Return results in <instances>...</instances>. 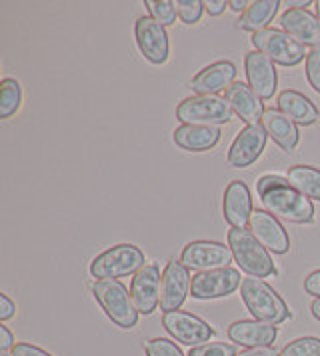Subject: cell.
Instances as JSON below:
<instances>
[{
	"mask_svg": "<svg viewBox=\"0 0 320 356\" xmlns=\"http://www.w3.org/2000/svg\"><path fill=\"white\" fill-rule=\"evenodd\" d=\"M160 282H162V275L157 262L144 264L143 268L132 276L130 296L138 314L148 316L157 310V307H160Z\"/></svg>",
	"mask_w": 320,
	"mask_h": 356,
	"instance_id": "7c38bea8",
	"label": "cell"
},
{
	"mask_svg": "<svg viewBox=\"0 0 320 356\" xmlns=\"http://www.w3.org/2000/svg\"><path fill=\"white\" fill-rule=\"evenodd\" d=\"M22 86L16 79H4L0 84V118H10L20 111Z\"/></svg>",
	"mask_w": 320,
	"mask_h": 356,
	"instance_id": "4316f807",
	"label": "cell"
},
{
	"mask_svg": "<svg viewBox=\"0 0 320 356\" xmlns=\"http://www.w3.org/2000/svg\"><path fill=\"white\" fill-rule=\"evenodd\" d=\"M230 104L221 97H191L176 106V118L192 127H221L232 120Z\"/></svg>",
	"mask_w": 320,
	"mask_h": 356,
	"instance_id": "8992f818",
	"label": "cell"
},
{
	"mask_svg": "<svg viewBox=\"0 0 320 356\" xmlns=\"http://www.w3.org/2000/svg\"><path fill=\"white\" fill-rule=\"evenodd\" d=\"M226 6H228L226 0H207V2H205V10H207L210 17L223 15L224 10H226Z\"/></svg>",
	"mask_w": 320,
	"mask_h": 356,
	"instance_id": "74e56055",
	"label": "cell"
},
{
	"mask_svg": "<svg viewBox=\"0 0 320 356\" xmlns=\"http://www.w3.org/2000/svg\"><path fill=\"white\" fill-rule=\"evenodd\" d=\"M244 70H246L248 86L255 90L256 97L260 100H271L278 84L276 68L271 58L260 50H250L244 56Z\"/></svg>",
	"mask_w": 320,
	"mask_h": 356,
	"instance_id": "9a60e30c",
	"label": "cell"
},
{
	"mask_svg": "<svg viewBox=\"0 0 320 356\" xmlns=\"http://www.w3.org/2000/svg\"><path fill=\"white\" fill-rule=\"evenodd\" d=\"M287 180L306 198L320 200V170L308 164H296L288 168Z\"/></svg>",
	"mask_w": 320,
	"mask_h": 356,
	"instance_id": "484cf974",
	"label": "cell"
},
{
	"mask_svg": "<svg viewBox=\"0 0 320 356\" xmlns=\"http://www.w3.org/2000/svg\"><path fill=\"white\" fill-rule=\"evenodd\" d=\"M228 6H230L234 13H240V10H246V8H248V4H246L244 0H232V2H228Z\"/></svg>",
	"mask_w": 320,
	"mask_h": 356,
	"instance_id": "ab89813d",
	"label": "cell"
},
{
	"mask_svg": "<svg viewBox=\"0 0 320 356\" xmlns=\"http://www.w3.org/2000/svg\"><path fill=\"white\" fill-rule=\"evenodd\" d=\"M280 356H320V339L303 337L292 340L280 350Z\"/></svg>",
	"mask_w": 320,
	"mask_h": 356,
	"instance_id": "f1b7e54d",
	"label": "cell"
},
{
	"mask_svg": "<svg viewBox=\"0 0 320 356\" xmlns=\"http://www.w3.org/2000/svg\"><path fill=\"white\" fill-rule=\"evenodd\" d=\"M240 270L237 268H216L207 273H196L192 276L191 294L192 298L198 300H212V298H223L240 289Z\"/></svg>",
	"mask_w": 320,
	"mask_h": 356,
	"instance_id": "8fae6325",
	"label": "cell"
},
{
	"mask_svg": "<svg viewBox=\"0 0 320 356\" xmlns=\"http://www.w3.org/2000/svg\"><path fill=\"white\" fill-rule=\"evenodd\" d=\"M237 348L226 342H207L202 346L191 348L189 356H237Z\"/></svg>",
	"mask_w": 320,
	"mask_h": 356,
	"instance_id": "1f68e13d",
	"label": "cell"
},
{
	"mask_svg": "<svg viewBox=\"0 0 320 356\" xmlns=\"http://www.w3.org/2000/svg\"><path fill=\"white\" fill-rule=\"evenodd\" d=\"M191 268L182 264V260H168L162 270V282H160V310L173 312L184 305L186 296L191 294L192 278Z\"/></svg>",
	"mask_w": 320,
	"mask_h": 356,
	"instance_id": "30bf717a",
	"label": "cell"
},
{
	"mask_svg": "<svg viewBox=\"0 0 320 356\" xmlns=\"http://www.w3.org/2000/svg\"><path fill=\"white\" fill-rule=\"evenodd\" d=\"M253 44L256 50L266 54L274 65L280 66L301 65L308 56L303 44H298L285 31H276V29H266L253 34Z\"/></svg>",
	"mask_w": 320,
	"mask_h": 356,
	"instance_id": "52a82bcc",
	"label": "cell"
},
{
	"mask_svg": "<svg viewBox=\"0 0 320 356\" xmlns=\"http://www.w3.org/2000/svg\"><path fill=\"white\" fill-rule=\"evenodd\" d=\"M240 296L255 321L269 324H280L290 318V310L282 296L260 278H244L240 284Z\"/></svg>",
	"mask_w": 320,
	"mask_h": 356,
	"instance_id": "7a4b0ae2",
	"label": "cell"
},
{
	"mask_svg": "<svg viewBox=\"0 0 320 356\" xmlns=\"http://www.w3.org/2000/svg\"><path fill=\"white\" fill-rule=\"evenodd\" d=\"M13 356H52L50 353H47L45 348L36 346V344H31V342H16L15 348L10 350Z\"/></svg>",
	"mask_w": 320,
	"mask_h": 356,
	"instance_id": "836d02e7",
	"label": "cell"
},
{
	"mask_svg": "<svg viewBox=\"0 0 320 356\" xmlns=\"http://www.w3.org/2000/svg\"><path fill=\"white\" fill-rule=\"evenodd\" d=\"M230 342L244 346V348H258V346H272L278 337L276 324L262 323V321H237L226 330Z\"/></svg>",
	"mask_w": 320,
	"mask_h": 356,
	"instance_id": "ffe728a7",
	"label": "cell"
},
{
	"mask_svg": "<svg viewBox=\"0 0 320 356\" xmlns=\"http://www.w3.org/2000/svg\"><path fill=\"white\" fill-rule=\"evenodd\" d=\"M266 138L269 134L262 129V124L244 127L228 148V164L234 168H246L255 164L266 146Z\"/></svg>",
	"mask_w": 320,
	"mask_h": 356,
	"instance_id": "5bb4252c",
	"label": "cell"
},
{
	"mask_svg": "<svg viewBox=\"0 0 320 356\" xmlns=\"http://www.w3.org/2000/svg\"><path fill=\"white\" fill-rule=\"evenodd\" d=\"M280 26L304 49H320V22L317 15L306 8H288L280 17Z\"/></svg>",
	"mask_w": 320,
	"mask_h": 356,
	"instance_id": "ac0fdd59",
	"label": "cell"
},
{
	"mask_svg": "<svg viewBox=\"0 0 320 356\" xmlns=\"http://www.w3.org/2000/svg\"><path fill=\"white\" fill-rule=\"evenodd\" d=\"M176 15L180 18V22L184 24H196L202 13H205V2L202 0H176Z\"/></svg>",
	"mask_w": 320,
	"mask_h": 356,
	"instance_id": "f546056e",
	"label": "cell"
},
{
	"mask_svg": "<svg viewBox=\"0 0 320 356\" xmlns=\"http://www.w3.org/2000/svg\"><path fill=\"white\" fill-rule=\"evenodd\" d=\"M0 356H13L8 350H0Z\"/></svg>",
	"mask_w": 320,
	"mask_h": 356,
	"instance_id": "ee69618b",
	"label": "cell"
},
{
	"mask_svg": "<svg viewBox=\"0 0 320 356\" xmlns=\"http://www.w3.org/2000/svg\"><path fill=\"white\" fill-rule=\"evenodd\" d=\"M16 314V305L10 300V296L8 294H0V321L2 323H6V321H10L13 316Z\"/></svg>",
	"mask_w": 320,
	"mask_h": 356,
	"instance_id": "e575fe53",
	"label": "cell"
},
{
	"mask_svg": "<svg viewBox=\"0 0 320 356\" xmlns=\"http://www.w3.org/2000/svg\"><path fill=\"white\" fill-rule=\"evenodd\" d=\"M260 124H262V129L266 130V134L271 136L272 140L287 152H292L301 143L298 124H294L287 114L280 113L278 108H266L264 114H262Z\"/></svg>",
	"mask_w": 320,
	"mask_h": 356,
	"instance_id": "7402d4cb",
	"label": "cell"
},
{
	"mask_svg": "<svg viewBox=\"0 0 320 356\" xmlns=\"http://www.w3.org/2000/svg\"><path fill=\"white\" fill-rule=\"evenodd\" d=\"M146 10L152 20H157L160 26H170L176 22V4L173 0H146L144 2Z\"/></svg>",
	"mask_w": 320,
	"mask_h": 356,
	"instance_id": "83f0119b",
	"label": "cell"
},
{
	"mask_svg": "<svg viewBox=\"0 0 320 356\" xmlns=\"http://www.w3.org/2000/svg\"><path fill=\"white\" fill-rule=\"evenodd\" d=\"M278 111L285 113L298 127H312L320 118L319 108L298 90H285L278 95Z\"/></svg>",
	"mask_w": 320,
	"mask_h": 356,
	"instance_id": "603a6c76",
	"label": "cell"
},
{
	"mask_svg": "<svg viewBox=\"0 0 320 356\" xmlns=\"http://www.w3.org/2000/svg\"><path fill=\"white\" fill-rule=\"evenodd\" d=\"M237 356H280V353H276L272 346H258V348H246V350H240Z\"/></svg>",
	"mask_w": 320,
	"mask_h": 356,
	"instance_id": "f35d334b",
	"label": "cell"
},
{
	"mask_svg": "<svg viewBox=\"0 0 320 356\" xmlns=\"http://www.w3.org/2000/svg\"><path fill=\"white\" fill-rule=\"evenodd\" d=\"M144 266V252L134 244H116L90 262V275L98 280H116L136 275Z\"/></svg>",
	"mask_w": 320,
	"mask_h": 356,
	"instance_id": "5b68a950",
	"label": "cell"
},
{
	"mask_svg": "<svg viewBox=\"0 0 320 356\" xmlns=\"http://www.w3.org/2000/svg\"><path fill=\"white\" fill-rule=\"evenodd\" d=\"M253 212H255L253 211V196H250L246 182H242V180L228 182L223 196L224 220L230 227L244 228V225L250 222Z\"/></svg>",
	"mask_w": 320,
	"mask_h": 356,
	"instance_id": "d6986e66",
	"label": "cell"
},
{
	"mask_svg": "<svg viewBox=\"0 0 320 356\" xmlns=\"http://www.w3.org/2000/svg\"><path fill=\"white\" fill-rule=\"evenodd\" d=\"M224 100L230 104L232 113L240 116V120L246 122V127L260 124L262 114H264V106H262V100L256 97V92L246 82H234L224 92Z\"/></svg>",
	"mask_w": 320,
	"mask_h": 356,
	"instance_id": "44dd1931",
	"label": "cell"
},
{
	"mask_svg": "<svg viewBox=\"0 0 320 356\" xmlns=\"http://www.w3.org/2000/svg\"><path fill=\"white\" fill-rule=\"evenodd\" d=\"M176 146L189 152H207L218 145L221 140V129L218 127H192L182 124L173 134Z\"/></svg>",
	"mask_w": 320,
	"mask_h": 356,
	"instance_id": "cb8c5ba5",
	"label": "cell"
},
{
	"mask_svg": "<svg viewBox=\"0 0 320 356\" xmlns=\"http://www.w3.org/2000/svg\"><path fill=\"white\" fill-rule=\"evenodd\" d=\"M308 4H310V0H304V2H292L290 0V2H287V6H292V8H306Z\"/></svg>",
	"mask_w": 320,
	"mask_h": 356,
	"instance_id": "b9f144b4",
	"label": "cell"
},
{
	"mask_svg": "<svg viewBox=\"0 0 320 356\" xmlns=\"http://www.w3.org/2000/svg\"><path fill=\"white\" fill-rule=\"evenodd\" d=\"M248 230L255 234V238L262 244L266 250L274 254H287L290 250V238L285 227L276 216L266 211H255L248 222Z\"/></svg>",
	"mask_w": 320,
	"mask_h": 356,
	"instance_id": "2e32d148",
	"label": "cell"
},
{
	"mask_svg": "<svg viewBox=\"0 0 320 356\" xmlns=\"http://www.w3.org/2000/svg\"><path fill=\"white\" fill-rule=\"evenodd\" d=\"M304 291L308 292L310 296L320 298V268L304 278Z\"/></svg>",
	"mask_w": 320,
	"mask_h": 356,
	"instance_id": "d590c367",
	"label": "cell"
},
{
	"mask_svg": "<svg viewBox=\"0 0 320 356\" xmlns=\"http://www.w3.org/2000/svg\"><path fill=\"white\" fill-rule=\"evenodd\" d=\"M134 38L138 50L150 65H164L168 60V34L164 26H160L157 20L150 17H141L134 24Z\"/></svg>",
	"mask_w": 320,
	"mask_h": 356,
	"instance_id": "4fadbf2b",
	"label": "cell"
},
{
	"mask_svg": "<svg viewBox=\"0 0 320 356\" xmlns=\"http://www.w3.org/2000/svg\"><path fill=\"white\" fill-rule=\"evenodd\" d=\"M232 259L234 257H232L230 246H224L223 243H214V241H192L182 248V254H180L182 264L198 273L226 268Z\"/></svg>",
	"mask_w": 320,
	"mask_h": 356,
	"instance_id": "9c48e42d",
	"label": "cell"
},
{
	"mask_svg": "<svg viewBox=\"0 0 320 356\" xmlns=\"http://www.w3.org/2000/svg\"><path fill=\"white\" fill-rule=\"evenodd\" d=\"M15 337L8 330V326L0 324V350H13L15 348Z\"/></svg>",
	"mask_w": 320,
	"mask_h": 356,
	"instance_id": "8d00e7d4",
	"label": "cell"
},
{
	"mask_svg": "<svg viewBox=\"0 0 320 356\" xmlns=\"http://www.w3.org/2000/svg\"><path fill=\"white\" fill-rule=\"evenodd\" d=\"M278 6H280L278 0H255V2H250L248 8L240 17L239 29L255 34L260 33V31H266L274 15L278 13Z\"/></svg>",
	"mask_w": 320,
	"mask_h": 356,
	"instance_id": "d4e9b609",
	"label": "cell"
},
{
	"mask_svg": "<svg viewBox=\"0 0 320 356\" xmlns=\"http://www.w3.org/2000/svg\"><path fill=\"white\" fill-rule=\"evenodd\" d=\"M256 193L266 212L294 225H310L314 220V204L301 195L285 177L264 175L256 184Z\"/></svg>",
	"mask_w": 320,
	"mask_h": 356,
	"instance_id": "6da1fadb",
	"label": "cell"
},
{
	"mask_svg": "<svg viewBox=\"0 0 320 356\" xmlns=\"http://www.w3.org/2000/svg\"><path fill=\"white\" fill-rule=\"evenodd\" d=\"M310 312H312V316L320 323V298H314V302L310 305Z\"/></svg>",
	"mask_w": 320,
	"mask_h": 356,
	"instance_id": "60d3db41",
	"label": "cell"
},
{
	"mask_svg": "<svg viewBox=\"0 0 320 356\" xmlns=\"http://www.w3.org/2000/svg\"><path fill=\"white\" fill-rule=\"evenodd\" d=\"M237 79V66L230 60H218L198 70L191 81V88L198 97H216L226 92Z\"/></svg>",
	"mask_w": 320,
	"mask_h": 356,
	"instance_id": "e0dca14e",
	"label": "cell"
},
{
	"mask_svg": "<svg viewBox=\"0 0 320 356\" xmlns=\"http://www.w3.org/2000/svg\"><path fill=\"white\" fill-rule=\"evenodd\" d=\"M146 356H184V353L168 339H150L144 344Z\"/></svg>",
	"mask_w": 320,
	"mask_h": 356,
	"instance_id": "4dcf8cb0",
	"label": "cell"
},
{
	"mask_svg": "<svg viewBox=\"0 0 320 356\" xmlns=\"http://www.w3.org/2000/svg\"><path fill=\"white\" fill-rule=\"evenodd\" d=\"M306 79L308 84L320 95V49H314L306 56Z\"/></svg>",
	"mask_w": 320,
	"mask_h": 356,
	"instance_id": "d6a6232c",
	"label": "cell"
},
{
	"mask_svg": "<svg viewBox=\"0 0 320 356\" xmlns=\"http://www.w3.org/2000/svg\"><path fill=\"white\" fill-rule=\"evenodd\" d=\"M162 326L164 330L180 344H186L191 348L202 346L208 340L214 337V328L202 318L194 316L191 312L184 310H173L164 312L162 316Z\"/></svg>",
	"mask_w": 320,
	"mask_h": 356,
	"instance_id": "ba28073f",
	"label": "cell"
},
{
	"mask_svg": "<svg viewBox=\"0 0 320 356\" xmlns=\"http://www.w3.org/2000/svg\"><path fill=\"white\" fill-rule=\"evenodd\" d=\"M93 296L116 326L125 330L136 326L138 310L132 302L128 289L120 280H96L93 284Z\"/></svg>",
	"mask_w": 320,
	"mask_h": 356,
	"instance_id": "277c9868",
	"label": "cell"
},
{
	"mask_svg": "<svg viewBox=\"0 0 320 356\" xmlns=\"http://www.w3.org/2000/svg\"><path fill=\"white\" fill-rule=\"evenodd\" d=\"M228 246L242 273L255 278H269L276 275V266L272 262L271 252L258 243L255 234L246 228L230 227L228 230Z\"/></svg>",
	"mask_w": 320,
	"mask_h": 356,
	"instance_id": "3957f363",
	"label": "cell"
},
{
	"mask_svg": "<svg viewBox=\"0 0 320 356\" xmlns=\"http://www.w3.org/2000/svg\"><path fill=\"white\" fill-rule=\"evenodd\" d=\"M314 6H317V18H319V22H320V0L314 2Z\"/></svg>",
	"mask_w": 320,
	"mask_h": 356,
	"instance_id": "7bdbcfd3",
	"label": "cell"
}]
</instances>
